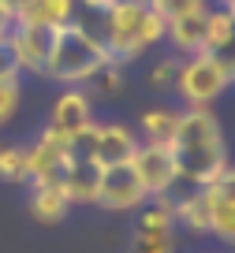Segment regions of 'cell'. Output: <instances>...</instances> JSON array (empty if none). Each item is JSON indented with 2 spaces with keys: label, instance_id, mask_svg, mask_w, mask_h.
<instances>
[{
  "label": "cell",
  "instance_id": "obj_1",
  "mask_svg": "<svg viewBox=\"0 0 235 253\" xmlns=\"http://www.w3.org/2000/svg\"><path fill=\"white\" fill-rule=\"evenodd\" d=\"M172 157H176V186L202 190L220 179L228 168V145L220 134V119L209 108H187L179 112V126L172 138Z\"/></svg>",
  "mask_w": 235,
  "mask_h": 253
},
{
  "label": "cell",
  "instance_id": "obj_2",
  "mask_svg": "<svg viewBox=\"0 0 235 253\" xmlns=\"http://www.w3.org/2000/svg\"><path fill=\"white\" fill-rule=\"evenodd\" d=\"M97 19H101V30H94V38L105 45L112 63L138 60L142 52H149L165 38V19L153 8H131V4L116 0L112 8L97 11Z\"/></svg>",
  "mask_w": 235,
  "mask_h": 253
},
{
  "label": "cell",
  "instance_id": "obj_3",
  "mask_svg": "<svg viewBox=\"0 0 235 253\" xmlns=\"http://www.w3.org/2000/svg\"><path fill=\"white\" fill-rule=\"evenodd\" d=\"M105 63H112L109 52H105V45L90 34V26H82L75 19L71 26H60V30H56L45 75L56 79V82H67V86H82V82H90L101 71Z\"/></svg>",
  "mask_w": 235,
  "mask_h": 253
},
{
  "label": "cell",
  "instance_id": "obj_4",
  "mask_svg": "<svg viewBox=\"0 0 235 253\" xmlns=\"http://www.w3.org/2000/svg\"><path fill=\"white\" fill-rule=\"evenodd\" d=\"M134 149H138V134L127 123H94L90 130L75 138L71 153L94 160L97 168H112V164H131Z\"/></svg>",
  "mask_w": 235,
  "mask_h": 253
},
{
  "label": "cell",
  "instance_id": "obj_5",
  "mask_svg": "<svg viewBox=\"0 0 235 253\" xmlns=\"http://www.w3.org/2000/svg\"><path fill=\"white\" fill-rule=\"evenodd\" d=\"M176 89H179L183 104L187 108H209L213 101H217L220 93H224L232 82L224 79V71H220L217 63L209 60V56H187V60H179V71H176Z\"/></svg>",
  "mask_w": 235,
  "mask_h": 253
},
{
  "label": "cell",
  "instance_id": "obj_6",
  "mask_svg": "<svg viewBox=\"0 0 235 253\" xmlns=\"http://www.w3.org/2000/svg\"><path fill=\"white\" fill-rule=\"evenodd\" d=\"M131 168L138 175L142 190L149 198H168L176 190V157L168 145H157V142H138L131 157Z\"/></svg>",
  "mask_w": 235,
  "mask_h": 253
},
{
  "label": "cell",
  "instance_id": "obj_7",
  "mask_svg": "<svg viewBox=\"0 0 235 253\" xmlns=\"http://www.w3.org/2000/svg\"><path fill=\"white\" fill-rule=\"evenodd\" d=\"M149 201V194L142 190L138 175H134L131 164H112L101 168V179H97V201L94 205L109 209V212H131V209H142Z\"/></svg>",
  "mask_w": 235,
  "mask_h": 253
},
{
  "label": "cell",
  "instance_id": "obj_8",
  "mask_svg": "<svg viewBox=\"0 0 235 253\" xmlns=\"http://www.w3.org/2000/svg\"><path fill=\"white\" fill-rule=\"evenodd\" d=\"M94 123L97 119H94V101H90V93H82V89L71 86L67 93L56 97L53 116H49V123H45V134L75 145V138L82 134V130H90Z\"/></svg>",
  "mask_w": 235,
  "mask_h": 253
},
{
  "label": "cell",
  "instance_id": "obj_9",
  "mask_svg": "<svg viewBox=\"0 0 235 253\" xmlns=\"http://www.w3.org/2000/svg\"><path fill=\"white\" fill-rule=\"evenodd\" d=\"M53 38L56 30H45V26H30V23H15L8 34V52L15 60L19 71L30 75H45L49 52H53Z\"/></svg>",
  "mask_w": 235,
  "mask_h": 253
},
{
  "label": "cell",
  "instance_id": "obj_10",
  "mask_svg": "<svg viewBox=\"0 0 235 253\" xmlns=\"http://www.w3.org/2000/svg\"><path fill=\"white\" fill-rule=\"evenodd\" d=\"M67 160H71V145L41 130V138L26 149V179H30V186H60V175L67 168Z\"/></svg>",
  "mask_w": 235,
  "mask_h": 253
},
{
  "label": "cell",
  "instance_id": "obj_11",
  "mask_svg": "<svg viewBox=\"0 0 235 253\" xmlns=\"http://www.w3.org/2000/svg\"><path fill=\"white\" fill-rule=\"evenodd\" d=\"M202 56H209L220 71H224V79L235 82V15H232V11H224V8L209 11Z\"/></svg>",
  "mask_w": 235,
  "mask_h": 253
},
{
  "label": "cell",
  "instance_id": "obj_12",
  "mask_svg": "<svg viewBox=\"0 0 235 253\" xmlns=\"http://www.w3.org/2000/svg\"><path fill=\"white\" fill-rule=\"evenodd\" d=\"M97 179H101V168L94 160L71 153L67 168L60 175V190H63V198H67V205H94L97 201Z\"/></svg>",
  "mask_w": 235,
  "mask_h": 253
},
{
  "label": "cell",
  "instance_id": "obj_13",
  "mask_svg": "<svg viewBox=\"0 0 235 253\" xmlns=\"http://www.w3.org/2000/svg\"><path fill=\"white\" fill-rule=\"evenodd\" d=\"M78 15L75 0H26L19 8L15 23H30V26H45V30H60V26H71Z\"/></svg>",
  "mask_w": 235,
  "mask_h": 253
},
{
  "label": "cell",
  "instance_id": "obj_14",
  "mask_svg": "<svg viewBox=\"0 0 235 253\" xmlns=\"http://www.w3.org/2000/svg\"><path fill=\"white\" fill-rule=\"evenodd\" d=\"M205 23H209V11L172 19V23H165V38L172 41L183 56H198L205 48Z\"/></svg>",
  "mask_w": 235,
  "mask_h": 253
},
{
  "label": "cell",
  "instance_id": "obj_15",
  "mask_svg": "<svg viewBox=\"0 0 235 253\" xmlns=\"http://www.w3.org/2000/svg\"><path fill=\"white\" fill-rule=\"evenodd\" d=\"M176 205V223L198 231V235H209V190H187L179 198H172Z\"/></svg>",
  "mask_w": 235,
  "mask_h": 253
},
{
  "label": "cell",
  "instance_id": "obj_16",
  "mask_svg": "<svg viewBox=\"0 0 235 253\" xmlns=\"http://www.w3.org/2000/svg\"><path fill=\"white\" fill-rule=\"evenodd\" d=\"M67 198H63L60 186H30V216L38 223H60L67 216Z\"/></svg>",
  "mask_w": 235,
  "mask_h": 253
},
{
  "label": "cell",
  "instance_id": "obj_17",
  "mask_svg": "<svg viewBox=\"0 0 235 253\" xmlns=\"http://www.w3.org/2000/svg\"><path fill=\"white\" fill-rule=\"evenodd\" d=\"M176 126H179V112L176 108H146L138 119V130L146 134V142H157V145H172L176 138Z\"/></svg>",
  "mask_w": 235,
  "mask_h": 253
},
{
  "label": "cell",
  "instance_id": "obj_18",
  "mask_svg": "<svg viewBox=\"0 0 235 253\" xmlns=\"http://www.w3.org/2000/svg\"><path fill=\"white\" fill-rule=\"evenodd\" d=\"M172 223H176L172 194L168 198H149L138 212V235H172Z\"/></svg>",
  "mask_w": 235,
  "mask_h": 253
},
{
  "label": "cell",
  "instance_id": "obj_19",
  "mask_svg": "<svg viewBox=\"0 0 235 253\" xmlns=\"http://www.w3.org/2000/svg\"><path fill=\"white\" fill-rule=\"evenodd\" d=\"M205 190H209V235L235 246V198H224L213 186H205Z\"/></svg>",
  "mask_w": 235,
  "mask_h": 253
},
{
  "label": "cell",
  "instance_id": "obj_20",
  "mask_svg": "<svg viewBox=\"0 0 235 253\" xmlns=\"http://www.w3.org/2000/svg\"><path fill=\"white\" fill-rule=\"evenodd\" d=\"M153 11L165 23H172V19H183V15H202V11H209V0H153Z\"/></svg>",
  "mask_w": 235,
  "mask_h": 253
},
{
  "label": "cell",
  "instance_id": "obj_21",
  "mask_svg": "<svg viewBox=\"0 0 235 253\" xmlns=\"http://www.w3.org/2000/svg\"><path fill=\"white\" fill-rule=\"evenodd\" d=\"M0 179L4 182H23L26 179V149L0 145Z\"/></svg>",
  "mask_w": 235,
  "mask_h": 253
},
{
  "label": "cell",
  "instance_id": "obj_22",
  "mask_svg": "<svg viewBox=\"0 0 235 253\" xmlns=\"http://www.w3.org/2000/svg\"><path fill=\"white\" fill-rule=\"evenodd\" d=\"M90 82H94V89L101 97H112V93H119V86H123V71H119V63H105Z\"/></svg>",
  "mask_w": 235,
  "mask_h": 253
},
{
  "label": "cell",
  "instance_id": "obj_23",
  "mask_svg": "<svg viewBox=\"0 0 235 253\" xmlns=\"http://www.w3.org/2000/svg\"><path fill=\"white\" fill-rule=\"evenodd\" d=\"M15 108H19V75H11V79H0V126L15 116Z\"/></svg>",
  "mask_w": 235,
  "mask_h": 253
},
{
  "label": "cell",
  "instance_id": "obj_24",
  "mask_svg": "<svg viewBox=\"0 0 235 253\" xmlns=\"http://www.w3.org/2000/svg\"><path fill=\"white\" fill-rule=\"evenodd\" d=\"M176 71H179V60H157L149 67V86L153 89H165L176 82Z\"/></svg>",
  "mask_w": 235,
  "mask_h": 253
},
{
  "label": "cell",
  "instance_id": "obj_25",
  "mask_svg": "<svg viewBox=\"0 0 235 253\" xmlns=\"http://www.w3.org/2000/svg\"><path fill=\"white\" fill-rule=\"evenodd\" d=\"M172 235H134L131 253H172Z\"/></svg>",
  "mask_w": 235,
  "mask_h": 253
},
{
  "label": "cell",
  "instance_id": "obj_26",
  "mask_svg": "<svg viewBox=\"0 0 235 253\" xmlns=\"http://www.w3.org/2000/svg\"><path fill=\"white\" fill-rule=\"evenodd\" d=\"M213 190L224 194V198H235V164H228L224 171H220V179L213 182Z\"/></svg>",
  "mask_w": 235,
  "mask_h": 253
},
{
  "label": "cell",
  "instance_id": "obj_27",
  "mask_svg": "<svg viewBox=\"0 0 235 253\" xmlns=\"http://www.w3.org/2000/svg\"><path fill=\"white\" fill-rule=\"evenodd\" d=\"M11 75H19V67H15V60H11V52H8V41L0 45V79H11Z\"/></svg>",
  "mask_w": 235,
  "mask_h": 253
},
{
  "label": "cell",
  "instance_id": "obj_28",
  "mask_svg": "<svg viewBox=\"0 0 235 253\" xmlns=\"http://www.w3.org/2000/svg\"><path fill=\"white\" fill-rule=\"evenodd\" d=\"M11 26H15V15H11V11L4 8V0H0V45H4V41H8Z\"/></svg>",
  "mask_w": 235,
  "mask_h": 253
},
{
  "label": "cell",
  "instance_id": "obj_29",
  "mask_svg": "<svg viewBox=\"0 0 235 253\" xmlns=\"http://www.w3.org/2000/svg\"><path fill=\"white\" fill-rule=\"evenodd\" d=\"M75 4H82V8H90V11H105V8H112L116 0H75Z\"/></svg>",
  "mask_w": 235,
  "mask_h": 253
},
{
  "label": "cell",
  "instance_id": "obj_30",
  "mask_svg": "<svg viewBox=\"0 0 235 253\" xmlns=\"http://www.w3.org/2000/svg\"><path fill=\"white\" fill-rule=\"evenodd\" d=\"M23 4H26V0H4V8H8L11 15H19V8H23Z\"/></svg>",
  "mask_w": 235,
  "mask_h": 253
},
{
  "label": "cell",
  "instance_id": "obj_31",
  "mask_svg": "<svg viewBox=\"0 0 235 253\" xmlns=\"http://www.w3.org/2000/svg\"><path fill=\"white\" fill-rule=\"evenodd\" d=\"M119 4H131V8H153V0H119Z\"/></svg>",
  "mask_w": 235,
  "mask_h": 253
}]
</instances>
